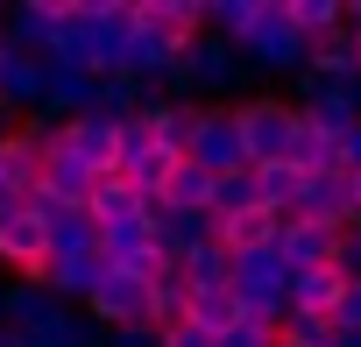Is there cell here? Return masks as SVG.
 <instances>
[{
	"mask_svg": "<svg viewBox=\"0 0 361 347\" xmlns=\"http://www.w3.org/2000/svg\"><path fill=\"white\" fill-rule=\"evenodd\" d=\"M276 340H290V347H333V319H319V312H283Z\"/></svg>",
	"mask_w": 361,
	"mask_h": 347,
	"instance_id": "31",
	"label": "cell"
},
{
	"mask_svg": "<svg viewBox=\"0 0 361 347\" xmlns=\"http://www.w3.org/2000/svg\"><path fill=\"white\" fill-rule=\"evenodd\" d=\"M149 234H156V248L177 262V255H192L199 241H213V220H206V213H170V206H156V213H149Z\"/></svg>",
	"mask_w": 361,
	"mask_h": 347,
	"instance_id": "19",
	"label": "cell"
},
{
	"mask_svg": "<svg viewBox=\"0 0 361 347\" xmlns=\"http://www.w3.org/2000/svg\"><path fill=\"white\" fill-rule=\"evenodd\" d=\"M234 128H241V156H248V170H262V163H283V156H290L298 106L255 92V99H234Z\"/></svg>",
	"mask_w": 361,
	"mask_h": 347,
	"instance_id": "4",
	"label": "cell"
},
{
	"mask_svg": "<svg viewBox=\"0 0 361 347\" xmlns=\"http://www.w3.org/2000/svg\"><path fill=\"white\" fill-rule=\"evenodd\" d=\"M106 347H163V333H156V326H114Z\"/></svg>",
	"mask_w": 361,
	"mask_h": 347,
	"instance_id": "35",
	"label": "cell"
},
{
	"mask_svg": "<svg viewBox=\"0 0 361 347\" xmlns=\"http://www.w3.org/2000/svg\"><path fill=\"white\" fill-rule=\"evenodd\" d=\"M185 163H199L206 178H234V170H248V156H241V128H234V106H199L192 142H185Z\"/></svg>",
	"mask_w": 361,
	"mask_h": 347,
	"instance_id": "5",
	"label": "cell"
},
{
	"mask_svg": "<svg viewBox=\"0 0 361 347\" xmlns=\"http://www.w3.org/2000/svg\"><path fill=\"white\" fill-rule=\"evenodd\" d=\"M163 347H220V340H206V333H199L192 319H177V326L163 333Z\"/></svg>",
	"mask_w": 361,
	"mask_h": 347,
	"instance_id": "37",
	"label": "cell"
},
{
	"mask_svg": "<svg viewBox=\"0 0 361 347\" xmlns=\"http://www.w3.org/2000/svg\"><path fill=\"white\" fill-rule=\"evenodd\" d=\"M333 347H361V333H333Z\"/></svg>",
	"mask_w": 361,
	"mask_h": 347,
	"instance_id": "41",
	"label": "cell"
},
{
	"mask_svg": "<svg viewBox=\"0 0 361 347\" xmlns=\"http://www.w3.org/2000/svg\"><path fill=\"white\" fill-rule=\"evenodd\" d=\"M8 57H15V50H8V36H0V64H8Z\"/></svg>",
	"mask_w": 361,
	"mask_h": 347,
	"instance_id": "43",
	"label": "cell"
},
{
	"mask_svg": "<svg viewBox=\"0 0 361 347\" xmlns=\"http://www.w3.org/2000/svg\"><path fill=\"white\" fill-rule=\"evenodd\" d=\"M15 128H22V114H8V106H0V142H8Z\"/></svg>",
	"mask_w": 361,
	"mask_h": 347,
	"instance_id": "40",
	"label": "cell"
},
{
	"mask_svg": "<svg viewBox=\"0 0 361 347\" xmlns=\"http://www.w3.org/2000/svg\"><path fill=\"white\" fill-rule=\"evenodd\" d=\"M340 170H347V178H361V121L340 135Z\"/></svg>",
	"mask_w": 361,
	"mask_h": 347,
	"instance_id": "38",
	"label": "cell"
},
{
	"mask_svg": "<svg viewBox=\"0 0 361 347\" xmlns=\"http://www.w3.org/2000/svg\"><path fill=\"white\" fill-rule=\"evenodd\" d=\"M283 15L305 43H326L333 29H347V0H283Z\"/></svg>",
	"mask_w": 361,
	"mask_h": 347,
	"instance_id": "25",
	"label": "cell"
},
{
	"mask_svg": "<svg viewBox=\"0 0 361 347\" xmlns=\"http://www.w3.org/2000/svg\"><path fill=\"white\" fill-rule=\"evenodd\" d=\"M333 262H340V276H347V284H361V220L340 234V255H333Z\"/></svg>",
	"mask_w": 361,
	"mask_h": 347,
	"instance_id": "34",
	"label": "cell"
},
{
	"mask_svg": "<svg viewBox=\"0 0 361 347\" xmlns=\"http://www.w3.org/2000/svg\"><path fill=\"white\" fill-rule=\"evenodd\" d=\"M43 262H50V234H43V220L29 206L15 220H0V269H15V284H36Z\"/></svg>",
	"mask_w": 361,
	"mask_h": 347,
	"instance_id": "9",
	"label": "cell"
},
{
	"mask_svg": "<svg viewBox=\"0 0 361 347\" xmlns=\"http://www.w3.org/2000/svg\"><path fill=\"white\" fill-rule=\"evenodd\" d=\"M185 305H192L185 276H177V262H163V269L149 276V326H156V333H170L177 319H185Z\"/></svg>",
	"mask_w": 361,
	"mask_h": 347,
	"instance_id": "22",
	"label": "cell"
},
{
	"mask_svg": "<svg viewBox=\"0 0 361 347\" xmlns=\"http://www.w3.org/2000/svg\"><path fill=\"white\" fill-rule=\"evenodd\" d=\"M36 178H43V142L29 135V128H15L8 142H0V185H8V192H36Z\"/></svg>",
	"mask_w": 361,
	"mask_h": 347,
	"instance_id": "20",
	"label": "cell"
},
{
	"mask_svg": "<svg viewBox=\"0 0 361 347\" xmlns=\"http://www.w3.org/2000/svg\"><path fill=\"white\" fill-rule=\"evenodd\" d=\"M241 64H255V71H269V78H305V57H312V43L290 29V15H283V0H255V15H248V29L227 43Z\"/></svg>",
	"mask_w": 361,
	"mask_h": 347,
	"instance_id": "2",
	"label": "cell"
},
{
	"mask_svg": "<svg viewBox=\"0 0 361 347\" xmlns=\"http://www.w3.org/2000/svg\"><path fill=\"white\" fill-rule=\"evenodd\" d=\"M290 220H312V227H354V199H347V170H319V178L298 185V206Z\"/></svg>",
	"mask_w": 361,
	"mask_h": 347,
	"instance_id": "10",
	"label": "cell"
},
{
	"mask_svg": "<svg viewBox=\"0 0 361 347\" xmlns=\"http://www.w3.org/2000/svg\"><path fill=\"white\" fill-rule=\"evenodd\" d=\"M333 333H361V284L340 291V305H333Z\"/></svg>",
	"mask_w": 361,
	"mask_h": 347,
	"instance_id": "33",
	"label": "cell"
},
{
	"mask_svg": "<svg viewBox=\"0 0 361 347\" xmlns=\"http://www.w3.org/2000/svg\"><path fill=\"white\" fill-rule=\"evenodd\" d=\"M0 36H8V50L50 64V50L64 36V0H22V8H0Z\"/></svg>",
	"mask_w": 361,
	"mask_h": 347,
	"instance_id": "6",
	"label": "cell"
},
{
	"mask_svg": "<svg viewBox=\"0 0 361 347\" xmlns=\"http://www.w3.org/2000/svg\"><path fill=\"white\" fill-rule=\"evenodd\" d=\"M43 85H50V64H43V57H22V50H15L8 64H0V106L22 114V121L43 106Z\"/></svg>",
	"mask_w": 361,
	"mask_h": 347,
	"instance_id": "16",
	"label": "cell"
},
{
	"mask_svg": "<svg viewBox=\"0 0 361 347\" xmlns=\"http://www.w3.org/2000/svg\"><path fill=\"white\" fill-rule=\"evenodd\" d=\"M290 106H298V121H305V128H319V135H333V142L361 121V92H354V85H319V78H298V99H290Z\"/></svg>",
	"mask_w": 361,
	"mask_h": 347,
	"instance_id": "8",
	"label": "cell"
},
{
	"mask_svg": "<svg viewBox=\"0 0 361 347\" xmlns=\"http://www.w3.org/2000/svg\"><path fill=\"white\" fill-rule=\"evenodd\" d=\"M276 262L298 276V269H319V262H333L340 255V227H312V220H276Z\"/></svg>",
	"mask_w": 361,
	"mask_h": 347,
	"instance_id": "11",
	"label": "cell"
},
{
	"mask_svg": "<svg viewBox=\"0 0 361 347\" xmlns=\"http://www.w3.org/2000/svg\"><path fill=\"white\" fill-rule=\"evenodd\" d=\"M340 291H347V276H340V262H319V269H298V276H290V291H283V305H290V312H319V319H333V305H340Z\"/></svg>",
	"mask_w": 361,
	"mask_h": 347,
	"instance_id": "18",
	"label": "cell"
},
{
	"mask_svg": "<svg viewBox=\"0 0 361 347\" xmlns=\"http://www.w3.org/2000/svg\"><path fill=\"white\" fill-rule=\"evenodd\" d=\"M283 163L298 170V178H319V170H340V142L298 121V128H290V156H283Z\"/></svg>",
	"mask_w": 361,
	"mask_h": 347,
	"instance_id": "23",
	"label": "cell"
},
{
	"mask_svg": "<svg viewBox=\"0 0 361 347\" xmlns=\"http://www.w3.org/2000/svg\"><path fill=\"white\" fill-rule=\"evenodd\" d=\"M78 312H85L99 333H114V326H149V284H142V276H121V269H106Z\"/></svg>",
	"mask_w": 361,
	"mask_h": 347,
	"instance_id": "7",
	"label": "cell"
},
{
	"mask_svg": "<svg viewBox=\"0 0 361 347\" xmlns=\"http://www.w3.org/2000/svg\"><path fill=\"white\" fill-rule=\"evenodd\" d=\"M0 347H22V333H8V326H0Z\"/></svg>",
	"mask_w": 361,
	"mask_h": 347,
	"instance_id": "42",
	"label": "cell"
},
{
	"mask_svg": "<svg viewBox=\"0 0 361 347\" xmlns=\"http://www.w3.org/2000/svg\"><path fill=\"white\" fill-rule=\"evenodd\" d=\"M142 213H156V199H142L128 178H92V199H85V220L92 227H121V220H142Z\"/></svg>",
	"mask_w": 361,
	"mask_h": 347,
	"instance_id": "13",
	"label": "cell"
},
{
	"mask_svg": "<svg viewBox=\"0 0 361 347\" xmlns=\"http://www.w3.org/2000/svg\"><path fill=\"white\" fill-rule=\"evenodd\" d=\"M234 213H262V206H255V170L213 178V206H206V220H234Z\"/></svg>",
	"mask_w": 361,
	"mask_h": 347,
	"instance_id": "30",
	"label": "cell"
},
{
	"mask_svg": "<svg viewBox=\"0 0 361 347\" xmlns=\"http://www.w3.org/2000/svg\"><path fill=\"white\" fill-rule=\"evenodd\" d=\"M213 241H220L227 255H255V248L276 241V220H269V213H234V220H213Z\"/></svg>",
	"mask_w": 361,
	"mask_h": 347,
	"instance_id": "24",
	"label": "cell"
},
{
	"mask_svg": "<svg viewBox=\"0 0 361 347\" xmlns=\"http://www.w3.org/2000/svg\"><path fill=\"white\" fill-rule=\"evenodd\" d=\"M185 319H192L206 340H220V333H234V326H241V305H234L227 291H199V298L185 305Z\"/></svg>",
	"mask_w": 361,
	"mask_h": 347,
	"instance_id": "29",
	"label": "cell"
},
{
	"mask_svg": "<svg viewBox=\"0 0 361 347\" xmlns=\"http://www.w3.org/2000/svg\"><path fill=\"white\" fill-rule=\"evenodd\" d=\"M305 78H319V85H354V78H361V36H354V29H333L326 43H312Z\"/></svg>",
	"mask_w": 361,
	"mask_h": 347,
	"instance_id": "15",
	"label": "cell"
},
{
	"mask_svg": "<svg viewBox=\"0 0 361 347\" xmlns=\"http://www.w3.org/2000/svg\"><path fill=\"white\" fill-rule=\"evenodd\" d=\"M248 15H255V0H206V36L234 43V36L248 29Z\"/></svg>",
	"mask_w": 361,
	"mask_h": 347,
	"instance_id": "32",
	"label": "cell"
},
{
	"mask_svg": "<svg viewBox=\"0 0 361 347\" xmlns=\"http://www.w3.org/2000/svg\"><path fill=\"white\" fill-rule=\"evenodd\" d=\"M177 276H185V291H227V248L220 241H199L192 255H177Z\"/></svg>",
	"mask_w": 361,
	"mask_h": 347,
	"instance_id": "27",
	"label": "cell"
},
{
	"mask_svg": "<svg viewBox=\"0 0 361 347\" xmlns=\"http://www.w3.org/2000/svg\"><path fill=\"white\" fill-rule=\"evenodd\" d=\"M121 43H128V0H64V36L50 64L99 78V71H121Z\"/></svg>",
	"mask_w": 361,
	"mask_h": 347,
	"instance_id": "1",
	"label": "cell"
},
{
	"mask_svg": "<svg viewBox=\"0 0 361 347\" xmlns=\"http://www.w3.org/2000/svg\"><path fill=\"white\" fill-rule=\"evenodd\" d=\"M22 206H29V199H22V192H8V185H0V220H15V213H22Z\"/></svg>",
	"mask_w": 361,
	"mask_h": 347,
	"instance_id": "39",
	"label": "cell"
},
{
	"mask_svg": "<svg viewBox=\"0 0 361 347\" xmlns=\"http://www.w3.org/2000/svg\"><path fill=\"white\" fill-rule=\"evenodd\" d=\"M64 149L92 170V178H106L114 156H121V121H92V114H78V121H64Z\"/></svg>",
	"mask_w": 361,
	"mask_h": 347,
	"instance_id": "12",
	"label": "cell"
},
{
	"mask_svg": "<svg viewBox=\"0 0 361 347\" xmlns=\"http://www.w3.org/2000/svg\"><path fill=\"white\" fill-rule=\"evenodd\" d=\"M276 347H290V340H276Z\"/></svg>",
	"mask_w": 361,
	"mask_h": 347,
	"instance_id": "44",
	"label": "cell"
},
{
	"mask_svg": "<svg viewBox=\"0 0 361 347\" xmlns=\"http://www.w3.org/2000/svg\"><path fill=\"white\" fill-rule=\"evenodd\" d=\"M99 276H106V262H99V248H92V255H50L36 284H43L50 298H64V305H85Z\"/></svg>",
	"mask_w": 361,
	"mask_h": 347,
	"instance_id": "14",
	"label": "cell"
},
{
	"mask_svg": "<svg viewBox=\"0 0 361 347\" xmlns=\"http://www.w3.org/2000/svg\"><path fill=\"white\" fill-rule=\"evenodd\" d=\"M220 347H276V333H262V326H234V333H220Z\"/></svg>",
	"mask_w": 361,
	"mask_h": 347,
	"instance_id": "36",
	"label": "cell"
},
{
	"mask_svg": "<svg viewBox=\"0 0 361 347\" xmlns=\"http://www.w3.org/2000/svg\"><path fill=\"white\" fill-rule=\"evenodd\" d=\"M241 57L220 43V36H192V43H177V64H170V99H192V106H206V92H227V85H241Z\"/></svg>",
	"mask_w": 361,
	"mask_h": 347,
	"instance_id": "3",
	"label": "cell"
},
{
	"mask_svg": "<svg viewBox=\"0 0 361 347\" xmlns=\"http://www.w3.org/2000/svg\"><path fill=\"white\" fill-rule=\"evenodd\" d=\"M85 114H92V121H135V114H142V85H135L128 71H99Z\"/></svg>",
	"mask_w": 361,
	"mask_h": 347,
	"instance_id": "21",
	"label": "cell"
},
{
	"mask_svg": "<svg viewBox=\"0 0 361 347\" xmlns=\"http://www.w3.org/2000/svg\"><path fill=\"white\" fill-rule=\"evenodd\" d=\"M156 206H170V213H206V206H213V178H206L199 163H177Z\"/></svg>",
	"mask_w": 361,
	"mask_h": 347,
	"instance_id": "28",
	"label": "cell"
},
{
	"mask_svg": "<svg viewBox=\"0 0 361 347\" xmlns=\"http://www.w3.org/2000/svg\"><path fill=\"white\" fill-rule=\"evenodd\" d=\"M298 185H305V178H298L290 163H262V170H255V206H262L269 220H290V206H298Z\"/></svg>",
	"mask_w": 361,
	"mask_h": 347,
	"instance_id": "26",
	"label": "cell"
},
{
	"mask_svg": "<svg viewBox=\"0 0 361 347\" xmlns=\"http://www.w3.org/2000/svg\"><path fill=\"white\" fill-rule=\"evenodd\" d=\"M36 192H43L50 206H85V199H92V170H85L71 149H50V156H43V178H36Z\"/></svg>",
	"mask_w": 361,
	"mask_h": 347,
	"instance_id": "17",
	"label": "cell"
},
{
	"mask_svg": "<svg viewBox=\"0 0 361 347\" xmlns=\"http://www.w3.org/2000/svg\"><path fill=\"white\" fill-rule=\"evenodd\" d=\"M354 92H361V78H354Z\"/></svg>",
	"mask_w": 361,
	"mask_h": 347,
	"instance_id": "45",
	"label": "cell"
}]
</instances>
